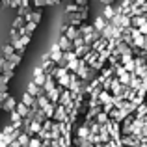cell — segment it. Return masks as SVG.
Wrapping results in <instances>:
<instances>
[{
	"mask_svg": "<svg viewBox=\"0 0 147 147\" xmlns=\"http://www.w3.org/2000/svg\"><path fill=\"white\" fill-rule=\"evenodd\" d=\"M32 82H36L39 88L45 86V82H47V73L41 69V65H37V67H34V80Z\"/></svg>",
	"mask_w": 147,
	"mask_h": 147,
	"instance_id": "6da1fadb",
	"label": "cell"
},
{
	"mask_svg": "<svg viewBox=\"0 0 147 147\" xmlns=\"http://www.w3.org/2000/svg\"><path fill=\"white\" fill-rule=\"evenodd\" d=\"M67 108L65 106H61V104H58L56 106V112H54V117H52V121H56V123H67Z\"/></svg>",
	"mask_w": 147,
	"mask_h": 147,
	"instance_id": "7a4b0ae2",
	"label": "cell"
},
{
	"mask_svg": "<svg viewBox=\"0 0 147 147\" xmlns=\"http://www.w3.org/2000/svg\"><path fill=\"white\" fill-rule=\"evenodd\" d=\"M58 45H60V49L63 50V52H71V50H75V45H73V41L69 39V37H65V36H60V39H58Z\"/></svg>",
	"mask_w": 147,
	"mask_h": 147,
	"instance_id": "3957f363",
	"label": "cell"
},
{
	"mask_svg": "<svg viewBox=\"0 0 147 147\" xmlns=\"http://www.w3.org/2000/svg\"><path fill=\"white\" fill-rule=\"evenodd\" d=\"M21 60H22V54H19V52H15L13 56H9V58H7V71H13V69L21 63Z\"/></svg>",
	"mask_w": 147,
	"mask_h": 147,
	"instance_id": "277c9868",
	"label": "cell"
},
{
	"mask_svg": "<svg viewBox=\"0 0 147 147\" xmlns=\"http://www.w3.org/2000/svg\"><path fill=\"white\" fill-rule=\"evenodd\" d=\"M26 91H28L32 97H36V99H37V97H41V95H45L43 88H39L36 82H30V84H28V90H26Z\"/></svg>",
	"mask_w": 147,
	"mask_h": 147,
	"instance_id": "5b68a950",
	"label": "cell"
},
{
	"mask_svg": "<svg viewBox=\"0 0 147 147\" xmlns=\"http://www.w3.org/2000/svg\"><path fill=\"white\" fill-rule=\"evenodd\" d=\"M108 43H110V41L102 37V39H99V41H97V43L91 45V50H93V52H97V54H100L102 50H106V49H108Z\"/></svg>",
	"mask_w": 147,
	"mask_h": 147,
	"instance_id": "8992f818",
	"label": "cell"
},
{
	"mask_svg": "<svg viewBox=\"0 0 147 147\" xmlns=\"http://www.w3.org/2000/svg\"><path fill=\"white\" fill-rule=\"evenodd\" d=\"M99 100H100V104L102 106H106V104H114V95L110 93V91H100V95H99Z\"/></svg>",
	"mask_w": 147,
	"mask_h": 147,
	"instance_id": "52a82bcc",
	"label": "cell"
},
{
	"mask_svg": "<svg viewBox=\"0 0 147 147\" xmlns=\"http://www.w3.org/2000/svg\"><path fill=\"white\" fill-rule=\"evenodd\" d=\"M63 36H65V37H69L71 41H75V39H78V37L82 36V34H80V28H75V26H71V24H69L67 32H65Z\"/></svg>",
	"mask_w": 147,
	"mask_h": 147,
	"instance_id": "ba28073f",
	"label": "cell"
},
{
	"mask_svg": "<svg viewBox=\"0 0 147 147\" xmlns=\"http://www.w3.org/2000/svg\"><path fill=\"white\" fill-rule=\"evenodd\" d=\"M93 26H95V30H97V32L102 34V32H104V28L108 26V22H106V19H104L102 15H99V17L93 21Z\"/></svg>",
	"mask_w": 147,
	"mask_h": 147,
	"instance_id": "9c48e42d",
	"label": "cell"
},
{
	"mask_svg": "<svg viewBox=\"0 0 147 147\" xmlns=\"http://www.w3.org/2000/svg\"><path fill=\"white\" fill-rule=\"evenodd\" d=\"M71 102H73V93L69 90H63V91H61V97H60V102H58V104L67 106V104H71Z\"/></svg>",
	"mask_w": 147,
	"mask_h": 147,
	"instance_id": "30bf717a",
	"label": "cell"
},
{
	"mask_svg": "<svg viewBox=\"0 0 147 147\" xmlns=\"http://www.w3.org/2000/svg\"><path fill=\"white\" fill-rule=\"evenodd\" d=\"M17 104H19V102L15 100V97H11V95H9V99L4 102V108H2V110H6V112H9V114H11V112L17 110Z\"/></svg>",
	"mask_w": 147,
	"mask_h": 147,
	"instance_id": "8fae6325",
	"label": "cell"
},
{
	"mask_svg": "<svg viewBox=\"0 0 147 147\" xmlns=\"http://www.w3.org/2000/svg\"><path fill=\"white\" fill-rule=\"evenodd\" d=\"M52 104H54V102L47 97V95H41V97H37V106H39L41 110H47V108L52 106Z\"/></svg>",
	"mask_w": 147,
	"mask_h": 147,
	"instance_id": "7c38bea8",
	"label": "cell"
},
{
	"mask_svg": "<svg viewBox=\"0 0 147 147\" xmlns=\"http://www.w3.org/2000/svg\"><path fill=\"white\" fill-rule=\"evenodd\" d=\"M129 88H132L134 91H140L142 88H144V80H142L140 76L132 75V80H130V86H129Z\"/></svg>",
	"mask_w": 147,
	"mask_h": 147,
	"instance_id": "4fadbf2b",
	"label": "cell"
},
{
	"mask_svg": "<svg viewBox=\"0 0 147 147\" xmlns=\"http://www.w3.org/2000/svg\"><path fill=\"white\" fill-rule=\"evenodd\" d=\"M17 112H19V114H21L24 119H26V117H30V114H32V110H30L26 104H22V102H19V104H17Z\"/></svg>",
	"mask_w": 147,
	"mask_h": 147,
	"instance_id": "5bb4252c",
	"label": "cell"
},
{
	"mask_svg": "<svg viewBox=\"0 0 147 147\" xmlns=\"http://www.w3.org/2000/svg\"><path fill=\"white\" fill-rule=\"evenodd\" d=\"M15 54V47L11 43H7V45H4V49H2V56L4 58H9V56H13Z\"/></svg>",
	"mask_w": 147,
	"mask_h": 147,
	"instance_id": "9a60e30c",
	"label": "cell"
},
{
	"mask_svg": "<svg viewBox=\"0 0 147 147\" xmlns=\"http://www.w3.org/2000/svg\"><path fill=\"white\" fill-rule=\"evenodd\" d=\"M134 115H136L138 119H144L145 115H147V102H144L142 106H138V110H136V114H134Z\"/></svg>",
	"mask_w": 147,
	"mask_h": 147,
	"instance_id": "2e32d148",
	"label": "cell"
},
{
	"mask_svg": "<svg viewBox=\"0 0 147 147\" xmlns=\"http://www.w3.org/2000/svg\"><path fill=\"white\" fill-rule=\"evenodd\" d=\"M24 26H26L24 17H15V21H13V30H21V28H24Z\"/></svg>",
	"mask_w": 147,
	"mask_h": 147,
	"instance_id": "e0dca14e",
	"label": "cell"
},
{
	"mask_svg": "<svg viewBox=\"0 0 147 147\" xmlns=\"http://www.w3.org/2000/svg\"><path fill=\"white\" fill-rule=\"evenodd\" d=\"M36 28H37L36 22H26V26H24V34L32 37V34H34V30H36Z\"/></svg>",
	"mask_w": 147,
	"mask_h": 147,
	"instance_id": "ac0fdd59",
	"label": "cell"
},
{
	"mask_svg": "<svg viewBox=\"0 0 147 147\" xmlns=\"http://www.w3.org/2000/svg\"><path fill=\"white\" fill-rule=\"evenodd\" d=\"M41 17H43V13H41V9H32V22H36V24H39Z\"/></svg>",
	"mask_w": 147,
	"mask_h": 147,
	"instance_id": "d6986e66",
	"label": "cell"
},
{
	"mask_svg": "<svg viewBox=\"0 0 147 147\" xmlns=\"http://www.w3.org/2000/svg\"><path fill=\"white\" fill-rule=\"evenodd\" d=\"M9 99V93H0V108H4V102Z\"/></svg>",
	"mask_w": 147,
	"mask_h": 147,
	"instance_id": "ffe728a7",
	"label": "cell"
},
{
	"mask_svg": "<svg viewBox=\"0 0 147 147\" xmlns=\"http://www.w3.org/2000/svg\"><path fill=\"white\" fill-rule=\"evenodd\" d=\"M138 147H147V144H140V145H138Z\"/></svg>",
	"mask_w": 147,
	"mask_h": 147,
	"instance_id": "44dd1931",
	"label": "cell"
},
{
	"mask_svg": "<svg viewBox=\"0 0 147 147\" xmlns=\"http://www.w3.org/2000/svg\"><path fill=\"white\" fill-rule=\"evenodd\" d=\"M144 50H145V52H147V43H145V49H144Z\"/></svg>",
	"mask_w": 147,
	"mask_h": 147,
	"instance_id": "7402d4cb",
	"label": "cell"
}]
</instances>
